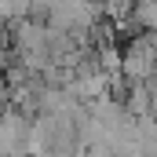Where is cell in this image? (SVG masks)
<instances>
[{
  "instance_id": "obj_1",
  "label": "cell",
  "mask_w": 157,
  "mask_h": 157,
  "mask_svg": "<svg viewBox=\"0 0 157 157\" xmlns=\"http://www.w3.org/2000/svg\"><path fill=\"white\" fill-rule=\"evenodd\" d=\"M11 48V29H7V22H0V51H7Z\"/></svg>"
}]
</instances>
